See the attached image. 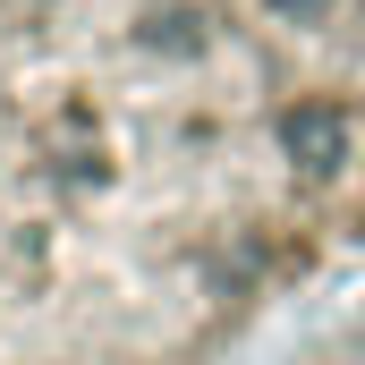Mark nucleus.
I'll return each mask as SVG.
<instances>
[{
    "instance_id": "nucleus-2",
    "label": "nucleus",
    "mask_w": 365,
    "mask_h": 365,
    "mask_svg": "<svg viewBox=\"0 0 365 365\" xmlns=\"http://www.w3.org/2000/svg\"><path fill=\"white\" fill-rule=\"evenodd\" d=\"M323 9H331V0H272V17H297V26H306V17H323Z\"/></svg>"
},
{
    "instance_id": "nucleus-1",
    "label": "nucleus",
    "mask_w": 365,
    "mask_h": 365,
    "mask_svg": "<svg viewBox=\"0 0 365 365\" xmlns=\"http://www.w3.org/2000/svg\"><path fill=\"white\" fill-rule=\"evenodd\" d=\"M280 145H289V162H306V170H340V162H349V110H340V102H297V110L280 119Z\"/></svg>"
}]
</instances>
